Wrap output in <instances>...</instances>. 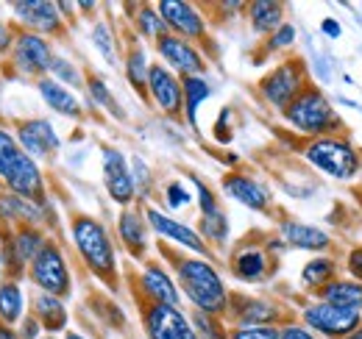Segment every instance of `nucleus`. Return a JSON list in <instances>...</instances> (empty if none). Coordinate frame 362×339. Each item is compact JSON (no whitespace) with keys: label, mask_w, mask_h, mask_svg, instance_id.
<instances>
[{"label":"nucleus","mask_w":362,"mask_h":339,"mask_svg":"<svg viewBox=\"0 0 362 339\" xmlns=\"http://www.w3.org/2000/svg\"><path fill=\"white\" fill-rule=\"evenodd\" d=\"M176 278H179L181 292L189 297V303L195 306V311L204 314H226L228 309V290L223 278L218 275V270L204 261V258H181L176 256Z\"/></svg>","instance_id":"f257e3e1"},{"label":"nucleus","mask_w":362,"mask_h":339,"mask_svg":"<svg viewBox=\"0 0 362 339\" xmlns=\"http://www.w3.org/2000/svg\"><path fill=\"white\" fill-rule=\"evenodd\" d=\"M156 11L162 14L168 31L173 37H181L187 42H195V40H204L206 37V23L201 17V11L192 6V3H184V0H162L156 6Z\"/></svg>","instance_id":"f8f14e48"},{"label":"nucleus","mask_w":362,"mask_h":339,"mask_svg":"<svg viewBox=\"0 0 362 339\" xmlns=\"http://www.w3.org/2000/svg\"><path fill=\"white\" fill-rule=\"evenodd\" d=\"M145 220L151 222V228H153L159 237L176 242V245L187 248V251H195V254L206 256V242L201 239V234H195L192 228H187V225L176 222L173 217L162 214L159 209H148V212H145Z\"/></svg>","instance_id":"a211bd4d"},{"label":"nucleus","mask_w":362,"mask_h":339,"mask_svg":"<svg viewBox=\"0 0 362 339\" xmlns=\"http://www.w3.org/2000/svg\"><path fill=\"white\" fill-rule=\"evenodd\" d=\"M349 270H351V273L362 281V248L351 251V256H349Z\"/></svg>","instance_id":"de8ad7c7"},{"label":"nucleus","mask_w":362,"mask_h":339,"mask_svg":"<svg viewBox=\"0 0 362 339\" xmlns=\"http://www.w3.org/2000/svg\"><path fill=\"white\" fill-rule=\"evenodd\" d=\"M28 275L34 281V287L40 292L47 295H67L70 292V267H67V258L62 254V248L56 242L47 239L45 248L37 254V258L31 261L28 267Z\"/></svg>","instance_id":"423d86ee"},{"label":"nucleus","mask_w":362,"mask_h":339,"mask_svg":"<svg viewBox=\"0 0 362 339\" xmlns=\"http://www.w3.org/2000/svg\"><path fill=\"white\" fill-rule=\"evenodd\" d=\"M14 40H17V28H14L11 23L0 20V56L11 53V47H14Z\"/></svg>","instance_id":"c03bdc74"},{"label":"nucleus","mask_w":362,"mask_h":339,"mask_svg":"<svg viewBox=\"0 0 362 339\" xmlns=\"http://www.w3.org/2000/svg\"><path fill=\"white\" fill-rule=\"evenodd\" d=\"M226 314H231L240 326H273L281 317V309L262 297L228 295Z\"/></svg>","instance_id":"f3484780"},{"label":"nucleus","mask_w":362,"mask_h":339,"mask_svg":"<svg viewBox=\"0 0 362 339\" xmlns=\"http://www.w3.org/2000/svg\"><path fill=\"white\" fill-rule=\"evenodd\" d=\"M136 20V28H139V34L142 37H148V40H162V37H168L170 31H168V25H165V20H162V14L156 11V6H139V11L134 14Z\"/></svg>","instance_id":"7c9ffc66"},{"label":"nucleus","mask_w":362,"mask_h":339,"mask_svg":"<svg viewBox=\"0 0 362 339\" xmlns=\"http://www.w3.org/2000/svg\"><path fill=\"white\" fill-rule=\"evenodd\" d=\"M349 339H362V326H360V328H357V331H354V334H351Z\"/></svg>","instance_id":"3c124183"},{"label":"nucleus","mask_w":362,"mask_h":339,"mask_svg":"<svg viewBox=\"0 0 362 339\" xmlns=\"http://www.w3.org/2000/svg\"><path fill=\"white\" fill-rule=\"evenodd\" d=\"M40 339H53V337H40Z\"/></svg>","instance_id":"864d4df0"},{"label":"nucleus","mask_w":362,"mask_h":339,"mask_svg":"<svg viewBox=\"0 0 362 339\" xmlns=\"http://www.w3.org/2000/svg\"><path fill=\"white\" fill-rule=\"evenodd\" d=\"M20 156H23V148H20L17 136L0 126V181L8 175V170L14 167V162H17Z\"/></svg>","instance_id":"473e14b6"},{"label":"nucleus","mask_w":362,"mask_h":339,"mask_svg":"<svg viewBox=\"0 0 362 339\" xmlns=\"http://www.w3.org/2000/svg\"><path fill=\"white\" fill-rule=\"evenodd\" d=\"M248 17H251V25L257 34H273L281 28V20H284V6L281 3H273V0H257L248 6Z\"/></svg>","instance_id":"bb28decb"},{"label":"nucleus","mask_w":362,"mask_h":339,"mask_svg":"<svg viewBox=\"0 0 362 339\" xmlns=\"http://www.w3.org/2000/svg\"><path fill=\"white\" fill-rule=\"evenodd\" d=\"M296 42V28L293 25H281L279 31H273V37L268 40V50H281V47H290Z\"/></svg>","instance_id":"79ce46f5"},{"label":"nucleus","mask_w":362,"mask_h":339,"mask_svg":"<svg viewBox=\"0 0 362 339\" xmlns=\"http://www.w3.org/2000/svg\"><path fill=\"white\" fill-rule=\"evenodd\" d=\"M279 339H315L304 326H296V323H290V326H284L281 328V337Z\"/></svg>","instance_id":"49530a36"},{"label":"nucleus","mask_w":362,"mask_h":339,"mask_svg":"<svg viewBox=\"0 0 362 339\" xmlns=\"http://www.w3.org/2000/svg\"><path fill=\"white\" fill-rule=\"evenodd\" d=\"M53 59H56L53 47L45 37L31 34V31H17L14 47L8 53L11 73H17L23 78H45V73H50V67H53Z\"/></svg>","instance_id":"39448f33"},{"label":"nucleus","mask_w":362,"mask_h":339,"mask_svg":"<svg viewBox=\"0 0 362 339\" xmlns=\"http://www.w3.org/2000/svg\"><path fill=\"white\" fill-rule=\"evenodd\" d=\"M117 234L123 239V245L129 248V254L134 258H142L145 248H148V239H145V222L134 209H126L117 220Z\"/></svg>","instance_id":"393cba45"},{"label":"nucleus","mask_w":362,"mask_h":339,"mask_svg":"<svg viewBox=\"0 0 362 339\" xmlns=\"http://www.w3.org/2000/svg\"><path fill=\"white\" fill-rule=\"evenodd\" d=\"M148 70H151V64H148L145 53L139 47H134L126 56V76H129V81L139 95H148Z\"/></svg>","instance_id":"2f4dec72"},{"label":"nucleus","mask_w":362,"mask_h":339,"mask_svg":"<svg viewBox=\"0 0 362 339\" xmlns=\"http://www.w3.org/2000/svg\"><path fill=\"white\" fill-rule=\"evenodd\" d=\"M70 234L84 264L100 281H106L109 287H117V258L103 222H98L90 214H76L70 222Z\"/></svg>","instance_id":"f03ea898"},{"label":"nucleus","mask_w":362,"mask_h":339,"mask_svg":"<svg viewBox=\"0 0 362 339\" xmlns=\"http://www.w3.org/2000/svg\"><path fill=\"white\" fill-rule=\"evenodd\" d=\"M142 323H145L148 339H198L192 331V323L176 306L148 303L142 309Z\"/></svg>","instance_id":"9b49d317"},{"label":"nucleus","mask_w":362,"mask_h":339,"mask_svg":"<svg viewBox=\"0 0 362 339\" xmlns=\"http://www.w3.org/2000/svg\"><path fill=\"white\" fill-rule=\"evenodd\" d=\"M50 73H53V81H64V84H73V86H81L84 81H81V73L67 61V59H53V67H50Z\"/></svg>","instance_id":"58836bf2"},{"label":"nucleus","mask_w":362,"mask_h":339,"mask_svg":"<svg viewBox=\"0 0 362 339\" xmlns=\"http://www.w3.org/2000/svg\"><path fill=\"white\" fill-rule=\"evenodd\" d=\"M165 198H168V203H170L173 209H181V206H187V203L192 201V195H189V192H187L181 184H176V181H173V184H168Z\"/></svg>","instance_id":"37998d69"},{"label":"nucleus","mask_w":362,"mask_h":339,"mask_svg":"<svg viewBox=\"0 0 362 339\" xmlns=\"http://www.w3.org/2000/svg\"><path fill=\"white\" fill-rule=\"evenodd\" d=\"M103 181H106L112 201H117L123 206H129L134 201V178L129 172L126 156L115 148H103Z\"/></svg>","instance_id":"4468645a"},{"label":"nucleus","mask_w":362,"mask_h":339,"mask_svg":"<svg viewBox=\"0 0 362 339\" xmlns=\"http://www.w3.org/2000/svg\"><path fill=\"white\" fill-rule=\"evenodd\" d=\"M201 234L209 237V239H215V242H223V239H226L228 225H226V217H223L221 209H218L215 214H206V217L201 220Z\"/></svg>","instance_id":"e433bc0d"},{"label":"nucleus","mask_w":362,"mask_h":339,"mask_svg":"<svg viewBox=\"0 0 362 339\" xmlns=\"http://www.w3.org/2000/svg\"><path fill=\"white\" fill-rule=\"evenodd\" d=\"M281 239L296 245V248H301V251H323L332 242L320 228L304 225V222H293V220L281 222Z\"/></svg>","instance_id":"b1692460"},{"label":"nucleus","mask_w":362,"mask_h":339,"mask_svg":"<svg viewBox=\"0 0 362 339\" xmlns=\"http://www.w3.org/2000/svg\"><path fill=\"white\" fill-rule=\"evenodd\" d=\"M304 323L326 337H351L362 326V317L354 309H340L332 303H313L304 309Z\"/></svg>","instance_id":"9d476101"},{"label":"nucleus","mask_w":362,"mask_h":339,"mask_svg":"<svg viewBox=\"0 0 362 339\" xmlns=\"http://www.w3.org/2000/svg\"><path fill=\"white\" fill-rule=\"evenodd\" d=\"M304 153H307V159H310L317 170H323L326 175L340 178V181L354 178L357 170H360V156H357V150H354L349 142L337 139V136H317V139H313V142L304 148Z\"/></svg>","instance_id":"20e7f679"},{"label":"nucleus","mask_w":362,"mask_h":339,"mask_svg":"<svg viewBox=\"0 0 362 339\" xmlns=\"http://www.w3.org/2000/svg\"><path fill=\"white\" fill-rule=\"evenodd\" d=\"M14 136L31 159H47L59 150V136L47 120H23Z\"/></svg>","instance_id":"dca6fc26"},{"label":"nucleus","mask_w":362,"mask_h":339,"mask_svg":"<svg viewBox=\"0 0 362 339\" xmlns=\"http://www.w3.org/2000/svg\"><path fill=\"white\" fill-rule=\"evenodd\" d=\"M332 273H334V261H332V258H313V261L304 267L301 278H304L307 287L323 290V287L332 281Z\"/></svg>","instance_id":"f704fd0d"},{"label":"nucleus","mask_w":362,"mask_h":339,"mask_svg":"<svg viewBox=\"0 0 362 339\" xmlns=\"http://www.w3.org/2000/svg\"><path fill=\"white\" fill-rule=\"evenodd\" d=\"M95 44L103 50V56L109 59V61H115V40H112V31H109V25H95Z\"/></svg>","instance_id":"a19ab883"},{"label":"nucleus","mask_w":362,"mask_h":339,"mask_svg":"<svg viewBox=\"0 0 362 339\" xmlns=\"http://www.w3.org/2000/svg\"><path fill=\"white\" fill-rule=\"evenodd\" d=\"M323 303H332V306H340V309H362V284L360 281H329L323 290H320Z\"/></svg>","instance_id":"a878e982"},{"label":"nucleus","mask_w":362,"mask_h":339,"mask_svg":"<svg viewBox=\"0 0 362 339\" xmlns=\"http://www.w3.org/2000/svg\"><path fill=\"white\" fill-rule=\"evenodd\" d=\"M87 86H90V95L95 97V103H98V106L109 109L115 117H123V112L115 106V97H112V92L106 89V84H103L98 76H90V78H87Z\"/></svg>","instance_id":"4c0bfd02"},{"label":"nucleus","mask_w":362,"mask_h":339,"mask_svg":"<svg viewBox=\"0 0 362 339\" xmlns=\"http://www.w3.org/2000/svg\"><path fill=\"white\" fill-rule=\"evenodd\" d=\"M0 220L8 222V225H40L42 212L37 203L31 201H23L11 192H0Z\"/></svg>","instance_id":"5701e85b"},{"label":"nucleus","mask_w":362,"mask_h":339,"mask_svg":"<svg viewBox=\"0 0 362 339\" xmlns=\"http://www.w3.org/2000/svg\"><path fill=\"white\" fill-rule=\"evenodd\" d=\"M329 37H340V23L337 20H323V25H320Z\"/></svg>","instance_id":"09e8293b"},{"label":"nucleus","mask_w":362,"mask_h":339,"mask_svg":"<svg viewBox=\"0 0 362 339\" xmlns=\"http://www.w3.org/2000/svg\"><path fill=\"white\" fill-rule=\"evenodd\" d=\"M223 189H226L234 201H240L243 206H248L254 212H265L268 203H271L268 189L262 184H257L254 178L243 175V172H228L226 178H223Z\"/></svg>","instance_id":"6ab92c4d"},{"label":"nucleus","mask_w":362,"mask_h":339,"mask_svg":"<svg viewBox=\"0 0 362 339\" xmlns=\"http://www.w3.org/2000/svg\"><path fill=\"white\" fill-rule=\"evenodd\" d=\"M11 11H14V23L20 25V31H31V34H40V37H56L64 31V23H62V11L56 3H47V0H17L11 3Z\"/></svg>","instance_id":"6e6552de"},{"label":"nucleus","mask_w":362,"mask_h":339,"mask_svg":"<svg viewBox=\"0 0 362 339\" xmlns=\"http://www.w3.org/2000/svg\"><path fill=\"white\" fill-rule=\"evenodd\" d=\"M148 92L153 97V103L165 112V114H179L184 109V89L181 81L165 67V64H151L148 70Z\"/></svg>","instance_id":"ddd939ff"},{"label":"nucleus","mask_w":362,"mask_h":339,"mask_svg":"<svg viewBox=\"0 0 362 339\" xmlns=\"http://www.w3.org/2000/svg\"><path fill=\"white\" fill-rule=\"evenodd\" d=\"M281 328L276 326H237L228 331V339H279Z\"/></svg>","instance_id":"c9c22d12"},{"label":"nucleus","mask_w":362,"mask_h":339,"mask_svg":"<svg viewBox=\"0 0 362 339\" xmlns=\"http://www.w3.org/2000/svg\"><path fill=\"white\" fill-rule=\"evenodd\" d=\"M192 184H195V189H198V203H201V212H204V217H206V214L218 212V201H215L212 189H209L204 181H198L195 175H192Z\"/></svg>","instance_id":"ea45409f"},{"label":"nucleus","mask_w":362,"mask_h":339,"mask_svg":"<svg viewBox=\"0 0 362 339\" xmlns=\"http://www.w3.org/2000/svg\"><path fill=\"white\" fill-rule=\"evenodd\" d=\"M37 89H40L42 100H45L56 114H64V117H81V103H78V97H76L67 86H62L59 81H53V78H47L45 76V78L37 81Z\"/></svg>","instance_id":"4be33fe9"},{"label":"nucleus","mask_w":362,"mask_h":339,"mask_svg":"<svg viewBox=\"0 0 362 339\" xmlns=\"http://www.w3.org/2000/svg\"><path fill=\"white\" fill-rule=\"evenodd\" d=\"M181 89H184V112H187V120L189 126H198V106L209 97V84L201 78V76H189V78H181Z\"/></svg>","instance_id":"c756f323"},{"label":"nucleus","mask_w":362,"mask_h":339,"mask_svg":"<svg viewBox=\"0 0 362 339\" xmlns=\"http://www.w3.org/2000/svg\"><path fill=\"white\" fill-rule=\"evenodd\" d=\"M231 270L243 281H259L268 273V254L259 248H245L231 258Z\"/></svg>","instance_id":"c85d7f7f"},{"label":"nucleus","mask_w":362,"mask_h":339,"mask_svg":"<svg viewBox=\"0 0 362 339\" xmlns=\"http://www.w3.org/2000/svg\"><path fill=\"white\" fill-rule=\"evenodd\" d=\"M64 339H87V337H81V334H73V331H70V334H67Z\"/></svg>","instance_id":"603ef678"},{"label":"nucleus","mask_w":362,"mask_h":339,"mask_svg":"<svg viewBox=\"0 0 362 339\" xmlns=\"http://www.w3.org/2000/svg\"><path fill=\"white\" fill-rule=\"evenodd\" d=\"M25 311V295L14 278L0 281V326H14L23 320Z\"/></svg>","instance_id":"cd10ccee"},{"label":"nucleus","mask_w":362,"mask_h":339,"mask_svg":"<svg viewBox=\"0 0 362 339\" xmlns=\"http://www.w3.org/2000/svg\"><path fill=\"white\" fill-rule=\"evenodd\" d=\"M45 242L47 237L37 225H17L11 234H6V242H3L6 270L11 275H20L23 270H28L37 254L45 248Z\"/></svg>","instance_id":"1a4fd4ad"},{"label":"nucleus","mask_w":362,"mask_h":339,"mask_svg":"<svg viewBox=\"0 0 362 339\" xmlns=\"http://www.w3.org/2000/svg\"><path fill=\"white\" fill-rule=\"evenodd\" d=\"M40 323H37V317L34 314H28V317H23V328H20V337L23 339H40Z\"/></svg>","instance_id":"a18cd8bd"},{"label":"nucleus","mask_w":362,"mask_h":339,"mask_svg":"<svg viewBox=\"0 0 362 339\" xmlns=\"http://www.w3.org/2000/svg\"><path fill=\"white\" fill-rule=\"evenodd\" d=\"M284 117L293 128H298L301 133H310V136H329V131H337L340 120L337 114L332 112L329 100L323 97V92L315 86H307L287 109H284Z\"/></svg>","instance_id":"7ed1b4c3"},{"label":"nucleus","mask_w":362,"mask_h":339,"mask_svg":"<svg viewBox=\"0 0 362 339\" xmlns=\"http://www.w3.org/2000/svg\"><path fill=\"white\" fill-rule=\"evenodd\" d=\"M0 339H23V337H20V328H14V326H0Z\"/></svg>","instance_id":"8fccbe9b"},{"label":"nucleus","mask_w":362,"mask_h":339,"mask_svg":"<svg viewBox=\"0 0 362 339\" xmlns=\"http://www.w3.org/2000/svg\"><path fill=\"white\" fill-rule=\"evenodd\" d=\"M156 50H159V56H162L173 70H179L184 78L204 73V56L198 53L195 44L181 40V37H173V34L162 37V40L156 42Z\"/></svg>","instance_id":"2eb2a0df"},{"label":"nucleus","mask_w":362,"mask_h":339,"mask_svg":"<svg viewBox=\"0 0 362 339\" xmlns=\"http://www.w3.org/2000/svg\"><path fill=\"white\" fill-rule=\"evenodd\" d=\"M304 89H307V70H304V64L298 59H290V61L279 64L271 76H265L262 84H259L262 97L276 109H287Z\"/></svg>","instance_id":"0eeeda50"},{"label":"nucleus","mask_w":362,"mask_h":339,"mask_svg":"<svg viewBox=\"0 0 362 339\" xmlns=\"http://www.w3.org/2000/svg\"><path fill=\"white\" fill-rule=\"evenodd\" d=\"M192 331L198 339H228V331L215 314L192 311Z\"/></svg>","instance_id":"72a5a7b5"},{"label":"nucleus","mask_w":362,"mask_h":339,"mask_svg":"<svg viewBox=\"0 0 362 339\" xmlns=\"http://www.w3.org/2000/svg\"><path fill=\"white\" fill-rule=\"evenodd\" d=\"M31 314L50 334H56V331H62L67 326V309H64L62 297L47 295V292H40V290H37V295L31 300Z\"/></svg>","instance_id":"412c9836"},{"label":"nucleus","mask_w":362,"mask_h":339,"mask_svg":"<svg viewBox=\"0 0 362 339\" xmlns=\"http://www.w3.org/2000/svg\"><path fill=\"white\" fill-rule=\"evenodd\" d=\"M139 287H142V292L151 297L153 303L176 306V309H179V290H176L173 278H170L159 264H145V267H142Z\"/></svg>","instance_id":"aec40b11"}]
</instances>
